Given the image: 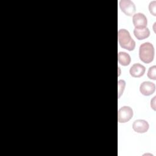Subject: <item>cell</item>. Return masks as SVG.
<instances>
[{
    "label": "cell",
    "instance_id": "1",
    "mask_svg": "<svg viewBox=\"0 0 156 156\" xmlns=\"http://www.w3.org/2000/svg\"><path fill=\"white\" fill-rule=\"evenodd\" d=\"M118 43L120 46L128 51H133L135 48V41L131 37L128 30L124 29H119L118 32Z\"/></svg>",
    "mask_w": 156,
    "mask_h": 156
},
{
    "label": "cell",
    "instance_id": "2",
    "mask_svg": "<svg viewBox=\"0 0 156 156\" xmlns=\"http://www.w3.org/2000/svg\"><path fill=\"white\" fill-rule=\"evenodd\" d=\"M140 59L145 63H149L153 61L154 57V48L149 42L141 44L139 48Z\"/></svg>",
    "mask_w": 156,
    "mask_h": 156
},
{
    "label": "cell",
    "instance_id": "3",
    "mask_svg": "<svg viewBox=\"0 0 156 156\" xmlns=\"http://www.w3.org/2000/svg\"><path fill=\"white\" fill-rule=\"evenodd\" d=\"M133 110L130 107H122L118 112V121L119 123L127 122L133 117Z\"/></svg>",
    "mask_w": 156,
    "mask_h": 156
},
{
    "label": "cell",
    "instance_id": "4",
    "mask_svg": "<svg viewBox=\"0 0 156 156\" xmlns=\"http://www.w3.org/2000/svg\"><path fill=\"white\" fill-rule=\"evenodd\" d=\"M119 4L121 11L127 16H132L135 12V5L130 0H121Z\"/></svg>",
    "mask_w": 156,
    "mask_h": 156
},
{
    "label": "cell",
    "instance_id": "5",
    "mask_svg": "<svg viewBox=\"0 0 156 156\" xmlns=\"http://www.w3.org/2000/svg\"><path fill=\"white\" fill-rule=\"evenodd\" d=\"M149 127V123L144 119L135 120L132 124V128L133 130L140 133L146 132L148 130Z\"/></svg>",
    "mask_w": 156,
    "mask_h": 156
},
{
    "label": "cell",
    "instance_id": "6",
    "mask_svg": "<svg viewBox=\"0 0 156 156\" xmlns=\"http://www.w3.org/2000/svg\"><path fill=\"white\" fill-rule=\"evenodd\" d=\"M132 21L135 27H144L147 24L146 16L141 13H137L133 15Z\"/></svg>",
    "mask_w": 156,
    "mask_h": 156
},
{
    "label": "cell",
    "instance_id": "7",
    "mask_svg": "<svg viewBox=\"0 0 156 156\" xmlns=\"http://www.w3.org/2000/svg\"><path fill=\"white\" fill-rule=\"evenodd\" d=\"M155 90V84L149 81H144L141 83L140 86V91L141 93L144 96L151 95L154 93Z\"/></svg>",
    "mask_w": 156,
    "mask_h": 156
},
{
    "label": "cell",
    "instance_id": "8",
    "mask_svg": "<svg viewBox=\"0 0 156 156\" xmlns=\"http://www.w3.org/2000/svg\"><path fill=\"white\" fill-rule=\"evenodd\" d=\"M145 71L146 68L143 65L140 63H135L130 68L129 73L133 77H140L144 75Z\"/></svg>",
    "mask_w": 156,
    "mask_h": 156
},
{
    "label": "cell",
    "instance_id": "9",
    "mask_svg": "<svg viewBox=\"0 0 156 156\" xmlns=\"http://www.w3.org/2000/svg\"><path fill=\"white\" fill-rule=\"evenodd\" d=\"M133 34L138 40H141L147 38L150 35V30L147 27H135Z\"/></svg>",
    "mask_w": 156,
    "mask_h": 156
},
{
    "label": "cell",
    "instance_id": "10",
    "mask_svg": "<svg viewBox=\"0 0 156 156\" xmlns=\"http://www.w3.org/2000/svg\"><path fill=\"white\" fill-rule=\"evenodd\" d=\"M119 63L122 66H128L131 62V58L129 54L125 52H119L118 54Z\"/></svg>",
    "mask_w": 156,
    "mask_h": 156
},
{
    "label": "cell",
    "instance_id": "11",
    "mask_svg": "<svg viewBox=\"0 0 156 156\" xmlns=\"http://www.w3.org/2000/svg\"><path fill=\"white\" fill-rule=\"evenodd\" d=\"M147 77L151 79L156 80V66L155 65L151 66L149 68L147 71Z\"/></svg>",
    "mask_w": 156,
    "mask_h": 156
},
{
    "label": "cell",
    "instance_id": "12",
    "mask_svg": "<svg viewBox=\"0 0 156 156\" xmlns=\"http://www.w3.org/2000/svg\"><path fill=\"white\" fill-rule=\"evenodd\" d=\"M118 99L120 98L122 94L125 86H126V82L124 80H119L118 82Z\"/></svg>",
    "mask_w": 156,
    "mask_h": 156
},
{
    "label": "cell",
    "instance_id": "13",
    "mask_svg": "<svg viewBox=\"0 0 156 156\" xmlns=\"http://www.w3.org/2000/svg\"><path fill=\"white\" fill-rule=\"evenodd\" d=\"M156 1H153L152 2H151L149 3V10L150 13L154 15V16H156Z\"/></svg>",
    "mask_w": 156,
    "mask_h": 156
},
{
    "label": "cell",
    "instance_id": "14",
    "mask_svg": "<svg viewBox=\"0 0 156 156\" xmlns=\"http://www.w3.org/2000/svg\"><path fill=\"white\" fill-rule=\"evenodd\" d=\"M155 98L156 96H154L151 101V106L154 110H155Z\"/></svg>",
    "mask_w": 156,
    "mask_h": 156
}]
</instances>
